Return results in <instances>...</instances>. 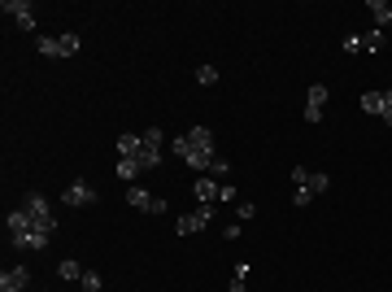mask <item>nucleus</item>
Wrapping results in <instances>:
<instances>
[{"mask_svg": "<svg viewBox=\"0 0 392 292\" xmlns=\"http://www.w3.org/2000/svg\"><path fill=\"white\" fill-rule=\"evenodd\" d=\"M170 153H179L183 166H192V170H200V174H209V166L218 161V153H213V131H209L205 122H200V127H187L183 135H174V140H170Z\"/></svg>", "mask_w": 392, "mask_h": 292, "instance_id": "1", "label": "nucleus"}, {"mask_svg": "<svg viewBox=\"0 0 392 292\" xmlns=\"http://www.w3.org/2000/svg\"><path fill=\"white\" fill-rule=\"evenodd\" d=\"M18 209H27V218H31V227H35V231H44V236H53V231H57V218H53V205H49V196H40V192H27Z\"/></svg>", "mask_w": 392, "mask_h": 292, "instance_id": "2", "label": "nucleus"}, {"mask_svg": "<svg viewBox=\"0 0 392 292\" xmlns=\"http://www.w3.org/2000/svg\"><path fill=\"white\" fill-rule=\"evenodd\" d=\"M161 157H166V131H161V127H148V131L140 135V153H135V161H140L144 170H157Z\"/></svg>", "mask_w": 392, "mask_h": 292, "instance_id": "3", "label": "nucleus"}, {"mask_svg": "<svg viewBox=\"0 0 392 292\" xmlns=\"http://www.w3.org/2000/svg\"><path fill=\"white\" fill-rule=\"evenodd\" d=\"M79 35L66 31V35H35V53L40 57H79Z\"/></svg>", "mask_w": 392, "mask_h": 292, "instance_id": "4", "label": "nucleus"}, {"mask_svg": "<svg viewBox=\"0 0 392 292\" xmlns=\"http://www.w3.org/2000/svg\"><path fill=\"white\" fill-rule=\"evenodd\" d=\"M384 44H388V31H349L344 35V44L340 49L344 53H384Z\"/></svg>", "mask_w": 392, "mask_h": 292, "instance_id": "5", "label": "nucleus"}, {"mask_svg": "<svg viewBox=\"0 0 392 292\" xmlns=\"http://www.w3.org/2000/svg\"><path fill=\"white\" fill-rule=\"evenodd\" d=\"M213 214H218V205H196L192 214H183L179 223H174V231H179V236H196V231H205L213 223Z\"/></svg>", "mask_w": 392, "mask_h": 292, "instance_id": "6", "label": "nucleus"}, {"mask_svg": "<svg viewBox=\"0 0 392 292\" xmlns=\"http://www.w3.org/2000/svg\"><path fill=\"white\" fill-rule=\"evenodd\" d=\"M96 201H101V192L92 188L88 179H75V183L62 192V205H70V209H88V205H96Z\"/></svg>", "mask_w": 392, "mask_h": 292, "instance_id": "7", "label": "nucleus"}, {"mask_svg": "<svg viewBox=\"0 0 392 292\" xmlns=\"http://www.w3.org/2000/svg\"><path fill=\"white\" fill-rule=\"evenodd\" d=\"M327 83H310V92H305V122H323V109H327Z\"/></svg>", "mask_w": 392, "mask_h": 292, "instance_id": "8", "label": "nucleus"}, {"mask_svg": "<svg viewBox=\"0 0 392 292\" xmlns=\"http://www.w3.org/2000/svg\"><path fill=\"white\" fill-rule=\"evenodd\" d=\"M0 14H9L27 35H35V5H31V0H5V5H0Z\"/></svg>", "mask_w": 392, "mask_h": 292, "instance_id": "9", "label": "nucleus"}, {"mask_svg": "<svg viewBox=\"0 0 392 292\" xmlns=\"http://www.w3.org/2000/svg\"><path fill=\"white\" fill-rule=\"evenodd\" d=\"M127 205L131 209H144V214H166V201L161 196H153L144 188H127Z\"/></svg>", "mask_w": 392, "mask_h": 292, "instance_id": "10", "label": "nucleus"}, {"mask_svg": "<svg viewBox=\"0 0 392 292\" xmlns=\"http://www.w3.org/2000/svg\"><path fill=\"white\" fill-rule=\"evenodd\" d=\"M31 288V266H14L0 275V292H27Z\"/></svg>", "mask_w": 392, "mask_h": 292, "instance_id": "11", "label": "nucleus"}, {"mask_svg": "<svg viewBox=\"0 0 392 292\" xmlns=\"http://www.w3.org/2000/svg\"><path fill=\"white\" fill-rule=\"evenodd\" d=\"M192 192H196L200 205H218V179H213V174H200V179L192 183Z\"/></svg>", "mask_w": 392, "mask_h": 292, "instance_id": "12", "label": "nucleus"}, {"mask_svg": "<svg viewBox=\"0 0 392 292\" xmlns=\"http://www.w3.org/2000/svg\"><path fill=\"white\" fill-rule=\"evenodd\" d=\"M366 9H371V18H375V31L392 27V5H388V0H366Z\"/></svg>", "mask_w": 392, "mask_h": 292, "instance_id": "13", "label": "nucleus"}, {"mask_svg": "<svg viewBox=\"0 0 392 292\" xmlns=\"http://www.w3.org/2000/svg\"><path fill=\"white\" fill-rule=\"evenodd\" d=\"M140 170H144V166H140L135 157H118V161H114V174H118L122 183H135V174H140Z\"/></svg>", "mask_w": 392, "mask_h": 292, "instance_id": "14", "label": "nucleus"}, {"mask_svg": "<svg viewBox=\"0 0 392 292\" xmlns=\"http://www.w3.org/2000/svg\"><path fill=\"white\" fill-rule=\"evenodd\" d=\"M83 275H88V271H83L75 258H66L62 266H57V279H66V284H83Z\"/></svg>", "mask_w": 392, "mask_h": 292, "instance_id": "15", "label": "nucleus"}, {"mask_svg": "<svg viewBox=\"0 0 392 292\" xmlns=\"http://www.w3.org/2000/svg\"><path fill=\"white\" fill-rule=\"evenodd\" d=\"M114 148H118V157H135V153H140V135H131V131H127V135H118V140H114Z\"/></svg>", "mask_w": 392, "mask_h": 292, "instance_id": "16", "label": "nucleus"}, {"mask_svg": "<svg viewBox=\"0 0 392 292\" xmlns=\"http://www.w3.org/2000/svg\"><path fill=\"white\" fill-rule=\"evenodd\" d=\"M248 271H253L248 262L235 266V271H231V288H227V292H248Z\"/></svg>", "mask_w": 392, "mask_h": 292, "instance_id": "17", "label": "nucleus"}, {"mask_svg": "<svg viewBox=\"0 0 392 292\" xmlns=\"http://www.w3.org/2000/svg\"><path fill=\"white\" fill-rule=\"evenodd\" d=\"M384 105H388V101H384V92H366V96H362V109H366V114H375V118L384 114Z\"/></svg>", "mask_w": 392, "mask_h": 292, "instance_id": "18", "label": "nucleus"}, {"mask_svg": "<svg viewBox=\"0 0 392 292\" xmlns=\"http://www.w3.org/2000/svg\"><path fill=\"white\" fill-rule=\"evenodd\" d=\"M305 188H310L314 196H323V192L331 188V174H327V170H314V174H310V183H305Z\"/></svg>", "mask_w": 392, "mask_h": 292, "instance_id": "19", "label": "nucleus"}, {"mask_svg": "<svg viewBox=\"0 0 392 292\" xmlns=\"http://www.w3.org/2000/svg\"><path fill=\"white\" fill-rule=\"evenodd\" d=\"M196 83H200V88H213V83H218V66H209V62L196 66Z\"/></svg>", "mask_w": 392, "mask_h": 292, "instance_id": "20", "label": "nucleus"}, {"mask_svg": "<svg viewBox=\"0 0 392 292\" xmlns=\"http://www.w3.org/2000/svg\"><path fill=\"white\" fill-rule=\"evenodd\" d=\"M209 174H213V179H227V174H231V161H227V157H218V161L209 166Z\"/></svg>", "mask_w": 392, "mask_h": 292, "instance_id": "21", "label": "nucleus"}, {"mask_svg": "<svg viewBox=\"0 0 392 292\" xmlns=\"http://www.w3.org/2000/svg\"><path fill=\"white\" fill-rule=\"evenodd\" d=\"M310 174H314V170H305V166H292V188H305V183H310Z\"/></svg>", "mask_w": 392, "mask_h": 292, "instance_id": "22", "label": "nucleus"}, {"mask_svg": "<svg viewBox=\"0 0 392 292\" xmlns=\"http://www.w3.org/2000/svg\"><path fill=\"white\" fill-rule=\"evenodd\" d=\"M310 201H314V192H310V188H296V192H292V205H296V209H305Z\"/></svg>", "mask_w": 392, "mask_h": 292, "instance_id": "23", "label": "nucleus"}, {"mask_svg": "<svg viewBox=\"0 0 392 292\" xmlns=\"http://www.w3.org/2000/svg\"><path fill=\"white\" fill-rule=\"evenodd\" d=\"M253 214H257V205H253V201H240V205H235V218H240V223H248Z\"/></svg>", "mask_w": 392, "mask_h": 292, "instance_id": "24", "label": "nucleus"}, {"mask_svg": "<svg viewBox=\"0 0 392 292\" xmlns=\"http://www.w3.org/2000/svg\"><path fill=\"white\" fill-rule=\"evenodd\" d=\"M83 292H101V275H96V271L83 275Z\"/></svg>", "mask_w": 392, "mask_h": 292, "instance_id": "25", "label": "nucleus"}, {"mask_svg": "<svg viewBox=\"0 0 392 292\" xmlns=\"http://www.w3.org/2000/svg\"><path fill=\"white\" fill-rule=\"evenodd\" d=\"M222 240H240V223H227V227H222Z\"/></svg>", "mask_w": 392, "mask_h": 292, "instance_id": "26", "label": "nucleus"}, {"mask_svg": "<svg viewBox=\"0 0 392 292\" xmlns=\"http://www.w3.org/2000/svg\"><path fill=\"white\" fill-rule=\"evenodd\" d=\"M379 118H384V122L392 127V105H384V114H379Z\"/></svg>", "mask_w": 392, "mask_h": 292, "instance_id": "27", "label": "nucleus"}, {"mask_svg": "<svg viewBox=\"0 0 392 292\" xmlns=\"http://www.w3.org/2000/svg\"><path fill=\"white\" fill-rule=\"evenodd\" d=\"M384 101H388V105H392V88H388V92H384Z\"/></svg>", "mask_w": 392, "mask_h": 292, "instance_id": "28", "label": "nucleus"}]
</instances>
